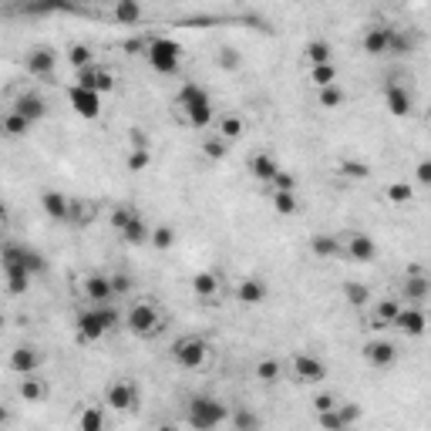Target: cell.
I'll list each match as a JSON object with an SVG mask.
<instances>
[{
  "mask_svg": "<svg viewBox=\"0 0 431 431\" xmlns=\"http://www.w3.org/2000/svg\"><path fill=\"white\" fill-rule=\"evenodd\" d=\"M78 431H105V411L101 408H85L78 414Z\"/></svg>",
  "mask_w": 431,
  "mask_h": 431,
  "instance_id": "cell-31",
  "label": "cell"
},
{
  "mask_svg": "<svg viewBox=\"0 0 431 431\" xmlns=\"http://www.w3.org/2000/svg\"><path fill=\"white\" fill-rule=\"evenodd\" d=\"M233 425H236V431H256L260 428V418L249 411V408H240V411L233 414Z\"/></svg>",
  "mask_w": 431,
  "mask_h": 431,
  "instance_id": "cell-45",
  "label": "cell"
},
{
  "mask_svg": "<svg viewBox=\"0 0 431 431\" xmlns=\"http://www.w3.org/2000/svg\"><path fill=\"white\" fill-rule=\"evenodd\" d=\"M249 172H253L260 182H266V186H270V182L280 175V162H277L273 155H266V152H256V155L249 159Z\"/></svg>",
  "mask_w": 431,
  "mask_h": 431,
  "instance_id": "cell-22",
  "label": "cell"
},
{
  "mask_svg": "<svg viewBox=\"0 0 431 431\" xmlns=\"http://www.w3.org/2000/svg\"><path fill=\"white\" fill-rule=\"evenodd\" d=\"M347 256L354 263H371V260H377V243L367 236V233H354L351 240H347Z\"/></svg>",
  "mask_w": 431,
  "mask_h": 431,
  "instance_id": "cell-19",
  "label": "cell"
},
{
  "mask_svg": "<svg viewBox=\"0 0 431 431\" xmlns=\"http://www.w3.org/2000/svg\"><path fill=\"white\" fill-rule=\"evenodd\" d=\"M246 129V122L240 118V115H223L219 118V129H216V135L219 138H226V142H233V138H240Z\"/></svg>",
  "mask_w": 431,
  "mask_h": 431,
  "instance_id": "cell-27",
  "label": "cell"
},
{
  "mask_svg": "<svg viewBox=\"0 0 431 431\" xmlns=\"http://www.w3.org/2000/svg\"><path fill=\"white\" fill-rule=\"evenodd\" d=\"M179 108L186 112V122L192 125V129H206V125H212V115H216L209 92L203 88V85H196V81H186V85H182V92H179Z\"/></svg>",
  "mask_w": 431,
  "mask_h": 431,
  "instance_id": "cell-1",
  "label": "cell"
},
{
  "mask_svg": "<svg viewBox=\"0 0 431 431\" xmlns=\"http://www.w3.org/2000/svg\"><path fill=\"white\" fill-rule=\"evenodd\" d=\"M226 152H229V142L219 138V135H209L206 142H203V155H206L209 162H223Z\"/></svg>",
  "mask_w": 431,
  "mask_h": 431,
  "instance_id": "cell-34",
  "label": "cell"
},
{
  "mask_svg": "<svg viewBox=\"0 0 431 431\" xmlns=\"http://www.w3.org/2000/svg\"><path fill=\"white\" fill-rule=\"evenodd\" d=\"M68 61H71L75 71H88V68H92V48H88V44H75V48L68 51Z\"/></svg>",
  "mask_w": 431,
  "mask_h": 431,
  "instance_id": "cell-38",
  "label": "cell"
},
{
  "mask_svg": "<svg viewBox=\"0 0 431 431\" xmlns=\"http://www.w3.org/2000/svg\"><path fill=\"white\" fill-rule=\"evenodd\" d=\"M105 334H108V327L101 323L98 310H85V314L78 317V340H81V344H94V340H101Z\"/></svg>",
  "mask_w": 431,
  "mask_h": 431,
  "instance_id": "cell-16",
  "label": "cell"
},
{
  "mask_svg": "<svg viewBox=\"0 0 431 431\" xmlns=\"http://www.w3.org/2000/svg\"><path fill=\"white\" fill-rule=\"evenodd\" d=\"M105 401H108L112 411H131V408H138V384H131V381H115L112 388L105 391Z\"/></svg>",
  "mask_w": 431,
  "mask_h": 431,
  "instance_id": "cell-7",
  "label": "cell"
},
{
  "mask_svg": "<svg viewBox=\"0 0 431 431\" xmlns=\"http://www.w3.org/2000/svg\"><path fill=\"white\" fill-rule=\"evenodd\" d=\"M17 394H20V397H24V401H27V404H38V401H44V394H48V388H44V384H41L38 377L31 374V377H24V381H20Z\"/></svg>",
  "mask_w": 431,
  "mask_h": 431,
  "instance_id": "cell-28",
  "label": "cell"
},
{
  "mask_svg": "<svg viewBox=\"0 0 431 431\" xmlns=\"http://www.w3.org/2000/svg\"><path fill=\"white\" fill-rule=\"evenodd\" d=\"M401 297L408 303H414V307L425 303L431 297V280L425 273H408V277H404V286H401Z\"/></svg>",
  "mask_w": 431,
  "mask_h": 431,
  "instance_id": "cell-18",
  "label": "cell"
},
{
  "mask_svg": "<svg viewBox=\"0 0 431 431\" xmlns=\"http://www.w3.org/2000/svg\"><path fill=\"white\" fill-rule=\"evenodd\" d=\"M414 179H418V186L431 189V159H421V162L414 166Z\"/></svg>",
  "mask_w": 431,
  "mask_h": 431,
  "instance_id": "cell-53",
  "label": "cell"
},
{
  "mask_svg": "<svg viewBox=\"0 0 431 431\" xmlns=\"http://www.w3.org/2000/svg\"><path fill=\"white\" fill-rule=\"evenodd\" d=\"M112 17L122 20V24H138V20H142V3H135V0H122V3H115L112 7Z\"/></svg>",
  "mask_w": 431,
  "mask_h": 431,
  "instance_id": "cell-29",
  "label": "cell"
},
{
  "mask_svg": "<svg viewBox=\"0 0 431 431\" xmlns=\"http://www.w3.org/2000/svg\"><path fill=\"white\" fill-rule=\"evenodd\" d=\"M10 112L24 115V118H27V122L34 125V122H41V118L48 115V101H44L41 94H34V92H24L17 101H14V108H10Z\"/></svg>",
  "mask_w": 431,
  "mask_h": 431,
  "instance_id": "cell-17",
  "label": "cell"
},
{
  "mask_svg": "<svg viewBox=\"0 0 431 431\" xmlns=\"http://www.w3.org/2000/svg\"><path fill=\"white\" fill-rule=\"evenodd\" d=\"M169 354H172V360H175L179 367H186V371H199V367L206 364V357H209V344L203 337H179V340H172Z\"/></svg>",
  "mask_w": 431,
  "mask_h": 431,
  "instance_id": "cell-4",
  "label": "cell"
},
{
  "mask_svg": "<svg viewBox=\"0 0 431 431\" xmlns=\"http://www.w3.org/2000/svg\"><path fill=\"white\" fill-rule=\"evenodd\" d=\"M340 172H344V175H354V179H364V175H367V166H360V162H344Z\"/></svg>",
  "mask_w": 431,
  "mask_h": 431,
  "instance_id": "cell-56",
  "label": "cell"
},
{
  "mask_svg": "<svg viewBox=\"0 0 431 431\" xmlns=\"http://www.w3.org/2000/svg\"><path fill=\"white\" fill-rule=\"evenodd\" d=\"M145 57H149V64L159 75H175L179 64H182V44H175L172 38H155L149 41Z\"/></svg>",
  "mask_w": 431,
  "mask_h": 431,
  "instance_id": "cell-3",
  "label": "cell"
},
{
  "mask_svg": "<svg viewBox=\"0 0 431 431\" xmlns=\"http://www.w3.org/2000/svg\"><path fill=\"white\" fill-rule=\"evenodd\" d=\"M24 263H27V270H31V277H41V273L48 270V260L41 256L38 249H31V246H24Z\"/></svg>",
  "mask_w": 431,
  "mask_h": 431,
  "instance_id": "cell-46",
  "label": "cell"
},
{
  "mask_svg": "<svg viewBox=\"0 0 431 431\" xmlns=\"http://www.w3.org/2000/svg\"><path fill=\"white\" fill-rule=\"evenodd\" d=\"M149 162H152L149 149H131L125 166H129V172H142V169H149Z\"/></svg>",
  "mask_w": 431,
  "mask_h": 431,
  "instance_id": "cell-48",
  "label": "cell"
},
{
  "mask_svg": "<svg viewBox=\"0 0 431 431\" xmlns=\"http://www.w3.org/2000/svg\"><path fill=\"white\" fill-rule=\"evenodd\" d=\"M3 277H7V293L10 297L27 293V286H31V273L27 270H3Z\"/></svg>",
  "mask_w": 431,
  "mask_h": 431,
  "instance_id": "cell-30",
  "label": "cell"
},
{
  "mask_svg": "<svg viewBox=\"0 0 431 431\" xmlns=\"http://www.w3.org/2000/svg\"><path fill=\"white\" fill-rule=\"evenodd\" d=\"M384 105H388V112L394 115V118H408V115H411V92H408V88H404V85H388V88H384Z\"/></svg>",
  "mask_w": 431,
  "mask_h": 431,
  "instance_id": "cell-14",
  "label": "cell"
},
{
  "mask_svg": "<svg viewBox=\"0 0 431 431\" xmlns=\"http://www.w3.org/2000/svg\"><path fill=\"white\" fill-rule=\"evenodd\" d=\"M334 408H337V397H334V394H317V397H314V411L317 414L334 411Z\"/></svg>",
  "mask_w": 431,
  "mask_h": 431,
  "instance_id": "cell-54",
  "label": "cell"
},
{
  "mask_svg": "<svg viewBox=\"0 0 431 431\" xmlns=\"http://www.w3.org/2000/svg\"><path fill=\"white\" fill-rule=\"evenodd\" d=\"M270 189H273V192H297V175H290V172L280 169V175L270 182Z\"/></svg>",
  "mask_w": 431,
  "mask_h": 431,
  "instance_id": "cell-51",
  "label": "cell"
},
{
  "mask_svg": "<svg viewBox=\"0 0 431 431\" xmlns=\"http://www.w3.org/2000/svg\"><path fill=\"white\" fill-rule=\"evenodd\" d=\"M78 88L105 94L115 88V78H112V71H105V68H88V71H78Z\"/></svg>",
  "mask_w": 431,
  "mask_h": 431,
  "instance_id": "cell-15",
  "label": "cell"
},
{
  "mask_svg": "<svg viewBox=\"0 0 431 431\" xmlns=\"http://www.w3.org/2000/svg\"><path fill=\"white\" fill-rule=\"evenodd\" d=\"M303 54H307V61H310L314 68H320V64H330V44H327V41H310Z\"/></svg>",
  "mask_w": 431,
  "mask_h": 431,
  "instance_id": "cell-35",
  "label": "cell"
},
{
  "mask_svg": "<svg viewBox=\"0 0 431 431\" xmlns=\"http://www.w3.org/2000/svg\"><path fill=\"white\" fill-rule=\"evenodd\" d=\"M149 240H152V229L145 226L142 216H135V219L122 229V243H129V246H142V243H149Z\"/></svg>",
  "mask_w": 431,
  "mask_h": 431,
  "instance_id": "cell-25",
  "label": "cell"
},
{
  "mask_svg": "<svg viewBox=\"0 0 431 431\" xmlns=\"http://www.w3.org/2000/svg\"><path fill=\"white\" fill-rule=\"evenodd\" d=\"M108 277H112L115 297H122V293H129L131 290V277H125V273H108Z\"/></svg>",
  "mask_w": 431,
  "mask_h": 431,
  "instance_id": "cell-55",
  "label": "cell"
},
{
  "mask_svg": "<svg viewBox=\"0 0 431 431\" xmlns=\"http://www.w3.org/2000/svg\"><path fill=\"white\" fill-rule=\"evenodd\" d=\"M159 310L152 307V303H131V310H129V330L131 334H138V337H149V334H155L159 330Z\"/></svg>",
  "mask_w": 431,
  "mask_h": 431,
  "instance_id": "cell-5",
  "label": "cell"
},
{
  "mask_svg": "<svg viewBox=\"0 0 431 431\" xmlns=\"http://www.w3.org/2000/svg\"><path fill=\"white\" fill-rule=\"evenodd\" d=\"M337 414H340V421H344V428H354L357 421H360V404H354V401L337 404Z\"/></svg>",
  "mask_w": 431,
  "mask_h": 431,
  "instance_id": "cell-47",
  "label": "cell"
},
{
  "mask_svg": "<svg viewBox=\"0 0 431 431\" xmlns=\"http://www.w3.org/2000/svg\"><path fill=\"white\" fill-rule=\"evenodd\" d=\"M317 425L323 431H347L344 428V421H340V414H337V408L334 411H323V414H317Z\"/></svg>",
  "mask_w": 431,
  "mask_h": 431,
  "instance_id": "cell-50",
  "label": "cell"
},
{
  "mask_svg": "<svg viewBox=\"0 0 431 431\" xmlns=\"http://www.w3.org/2000/svg\"><path fill=\"white\" fill-rule=\"evenodd\" d=\"M391 24H374V27H367L364 31V38H360V48H364V54L371 57H381V54H391Z\"/></svg>",
  "mask_w": 431,
  "mask_h": 431,
  "instance_id": "cell-8",
  "label": "cell"
},
{
  "mask_svg": "<svg viewBox=\"0 0 431 431\" xmlns=\"http://www.w3.org/2000/svg\"><path fill=\"white\" fill-rule=\"evenodd\" d=\"M411 51H414V38L394 27L391 31V54H411Z\"/></svg>",
  "mask_w": 431,
  "mask_h": 431,
  "instance_id": "cell-43",
  "label": "cell"
},
{
  "mask_svg": "<svg viewBox=\"0 0 431 431\" xmlns=\"http://www.w3.org/2000/svg\"><path fill=\"white\" fill-rule=\"evenodd\" d=\"M310 81L317 85V92H320V88H330V85L337 81V68H334V64H320V68H310Z\"/></svg>",
  "mask_w": 431,
  "mask_h": 431,
  "instance_id": "cell-39",
  "label": "cell"
},
{
  "mask_svg": "<svg viewBox=\"0 0 431 431\" xmlns=\"http://www.w3.org/2000/svg\"><path fill=\"white\" fill-rule=\"evenodd\" d=\"M428 129H431V115H428Z\"/></svg>",
  "mask_w": 431,
  "mask_h": 431,
  "instance_id": "cell-59",
  "label": "cell"
},
{
  "mask_svg": "<svg viewBox=\"0 0 431 431\" xmlns=\"http://www.w3.org/2000/svg\"><path fill=\"white\" fill-rule=\"evenodd\" d=\"M41 209H44L54 223H68V219H71V212H75L71 199H68V196H61V192H54V189H44V192H41Z\"/></svg>",
  "mask_w": 431,
  "mask_h": 431,
  "instance_id": "cell-10",
  "label": "cell"
},
{
  "mask_svg": "<svg viewBox=\"0 0 431 431\" xmlns=\"http://www.w3.org/2000/svg\"><path fill=\"white\" fill-rule=\"evenodd\" d=\"M364 360L377 367V371H384V367H391L394 360H397V347H394L391 340H367L364 344Z\"/></svg>",
  "mask_w": 431,
  "mask_h": 431,
  "instance_id": "cell-9",
  "label": "cell"
},
{
  "mask_svg": "<svg viewBox=\"0 0 431 431\" xmlns=\"http://www.w3.org/2000/svg\"><path fill=\"white\" fill-rule=\"evenodd\" d=\"M310 249H314V256H337L344 246H340L334 236H320L317 233V236L310 240Z\"/></svg>",
  "mask_w": 431,
  "mask_h": 431,
  "instance_id": "cell-37",
  "label": "cell"
},
{
  "mask_svg": "<svg viewBox=\"0 0 431 431\" xmlns=\"http://www.w3.org/2000/svg\"><path fill=\"white\" fill-rule=\"evenodd\" d=\"M344 297L351 307H364V303L371 300V290H367V283H357V280H347L344 283Z\"/></svg>",
  "mask_w": 431,
  "mask_h": 431,
  "instance_id": "cell-32",
  "label": "cell"
},
{
  "mask_svg": "<svg viewBox=\"0 0 431 431\" xmlns=\"http://www.w3.org/2000/svg\"><path fill=\"white\" fill-rule=\"evenodd\" d=\"M54 68H57V54L51 48H38V51L27 54V75L48 78V75H54Z\"/></svg>",
  "mask_w": 431,
  "mask_h": 431,
  "instance_id": "cell-20",
  "label": "cell"
},
{
  "mask_svg": "<svg viewBox=\"0 0 431 431\" xmlns=\"http://www.w3.org/2000/svg\"><path fill=\"white\" fill-rule=\"evenodd\" d=\"M81 290H85V297H88L94 307H105V303H112V297H115L112 277H105V273H92Z\"/></svg>",
  "mask_w": 431,
  "mask_h": 431,
  "instance_id": "cell-13",
  "label": "cell"
},
{
  "mask_svg": "<svg viewBox=\"0 0 431 431\" xmlns=\"http://www.w3.org/2000/svg\"><path fill=\"white\" fill-rule=\"evenodd\" d=\"M290 367H293V377H297L300 384H320V381L327 377V364L314 354H297Z\"/></svg>",
  "mask_w": 431,
  "mask_h": 431,
  "instance_id": "cell-6",
  "label": "cell"
},
{
  "mask_svg": "<svg viewBox=\"0 0 431 431\" xmlns=\"http://www.w3.org/2000/svg\"><path fill=\"white\" fill-rule=\"evenodd\" d=\"M273 209L280 212V216H293L300 203H297V192H273Z\"/></svg>",
  "mask_w": 431,
  "mask_h": 431,
  "instance_id": "cell-40",
  "label": "cell"
},
{
  "mask_svg": "<svg viewBox=\"0 0 431 431\" xmlns=\"http://www.w3.org/2000/svg\"><path fill=\"white\" fill-rule=\"evenodd\" d=\"M266 297H270V290H266V283L256 280V277H249V280H243L236 286V300L246 303V307H256V303H263Z\"/></svg>",
  "mask_w": 431,
  "mask_h": 431,
  "instance_id": "cell-23",
  "label": "cell"
},
{
  "mask_svg": "<svg viewBox=\"0 0 431 431\" xmlns=\"http://www.w3.org/2000/svg\"><path fill=\"white\" fill-rule=\"evenodd\" d=\"M394 327H397L401 334H408V337H421V334L428 330V317H425L421 307H401V314H397V320H394Z\"/></svg>",
  "mask_w": 431,
  "mask_h": 431,
  "instance_id": "cell-12",
  "label": "cell"
},
{
  "mask_svg": "<svg viewBox=\"0 0 431 431\" xmlns=\"http://www.w3.org/2000/svg\"><path fill=\"white\" fill-rule=\"evenodd\" d=\"M152 246L155 249H172L175 246V229L172 226H155L152 229Z\"/></svg>",
  "mask_w": 431,
  "mask_h": 431,
  "instance_id": "cell-41",
  "label": "cell"
},
{
  "mask_svg": "<svg viewBox=\"0 0 431 431\" xmlns=\"http://www.w3.org/2000/svg\"><path fill=\"white\" fill-rule=\"evenodd\" d=\"M411 196H414V189L408 186V182H391V186H388V199H391L394 206H404V203H411Z\"/></svg>",
  "mask_w": 431,
  "mask_h": 431,
  "instance_id": "cell-44",
  "label": "cell"
},
{
  "mask_svg": "<svg viewBox=\"0 0 431 431\" xmlns=\"http://www.w3.org/2000/svg\"><path fill=\"white\" fill-rule=\"evenodd\" d=\"M192 293H196L199 300H216V293H219V277H216L212 270H199V273L192 277Z\"/></svg>",
  "mask_w": 431,
  "mask_h": 431,
  "instance_id": "cell-24",
  "label": "cell"
},
{
  "mask_svg": "<svg viewBox=\"0 0 431 431\" xmlns=\"http://www.w3.org/2000/svg\"><path fill=\"white\" fill-rule=\"evenodd\" d=\"M283 374V367H280V360H273V357H263L260 364H256V377H260L263 384H277Z\"/></svg>",
  "mask_w": 431,
  "mask_h": 431,
  "instance_id": "cell-36",
  "label": "cell"
},
{
  "mask_svg": "<svg viewBox=\"0 0 431 431\" xmlns=\"http://www.w3.org/2000/svg\"><path fill=\"white\" fill-rule=\"evenodd\" d=\"M135 216H138L135 209H129V206H118V209H112V216H108V219H112V226H115V229H118V233H122V229H125V226H129L131 219H135Z\"/></svg>",
  "mask_w": 431,
  "mask_h": 431,
  "instance_id": "cell-49",
  "label": "cell"
},
{
  "mask_svg": "<svg viewBox=\"0 0 431 431\" xmlns=\"http://www.w3.org/2000/svg\"><path fill=\"white\" fill-rule=\"evenodd\" d=\"M186 418H189V428L209 431V428H216V425H223L226 418H229V408H226L219 397H209V394H196V397H189Z\"/></svg>",
  "mask_w": 431,
  "mask_h": 431,
  "instance_id": "cell-2",
  "label": "cell"
},
{
  "mask_svg": "<svg viewBox=\"0 0 431 431\" xmlns=\"http://www.w3.org/2000/svg\"><path fill=\"white\" fill-rule=\"evenodd\" d=\"M216 61H219V68H226V71H236V68L243 64V57L236 54L233 48H223V51H219V57H216Z\"/></svg>",
  "mask_w": 431,
  "mask_h": 431,
  "instance_id": "cell-52",
  "label": "cell"
},
{
  "mask_svg": "<svg viewBox=\"0 0 431 431\" xmlns=\"http://www.w3.org/2000/svg\"><path fill=\"white\" fill-rule=\"evenodd\" d=\"M155 431H175V428H172V425H162V428H155Z\"/></svg>",
  "mask_w": 431,
  "mask_h": 431,
  "instance_id": "cell-58",
  "label": "cell"
},
{
  "mask_svg": "<svg viewBox=\"0 0 431 431\" xmlns=\"http://www.w3.org/2000/svg\"><path fill=\"white\" fill-rule=\"evenodd\" d=\"M68 98H71V108H75L81 118H88V122H94L98 115H101V94L88 92V88H71L68 92Z\"/></svg>",
  "mask_w": 431,
  "mask_h": 431,
  "instance_id": "cell-11",
  "label": "cell"
},
{
  "mask_svg": "<svg viewBox=\"0 0 431 431\" xmlns=\"http://www.w3.org/2000/svg\"><path fill=\"white\" fill-rule=\"evenodd\" d=\"M38 367H41V354L34 347H17V351L10 354V371H14V374L31 377Z\"/></svg>",
  "mask_w": 431,
  "mask_h": 431,
  "instance_id": "cell-21",
  "label": "cell"
},
{
  "mask_svg": "<svg viewBox=\"0 0 431 431\" xmlns=\"http://www.w3.org/2000/svg\"><path fill=\"white\" fill-rule=\"evenodd\" d=\"M397 314H401V303L397 300H381L374 310V330H381V327H394V320H397Z\"/></svg>",
  "mask_w": 431,
  "mask_h": 431,
  "instance_id": "cell-26",
  "label": "cell"
},
{
  "mask_svg": "<svg viewBox=\"0 0 431 431\" xmlns=\"http://www.w3.org/2000/svg\"><path fill=\"white\" fill-rule=\"evenodd\" d=\"M317 98H320V108H340L347 94L340 92L337 85H330V88H320V92H317Z\"/></svg>",
  "mask_w": 431,
  "mask_h": 431,
  "instance_id": "cell-42",
  "label": "cell"
},
{
  "mask_svg": "<svg viewBox=\"0 0 431 431\" xmlns=\"http://www.w3.org/2000/svg\"><path fill=\"white\" fill-rule=\"evenodd\" d=\"M129 142H131V149H149V142H145V131H142V129H131L129 131Z\"/></svg>",
  "mask_w": 431,
  "mask_h": 431,
  "instance_id": "cell-57",
  "label": "cell"
},
{
  "mask_svg": "<svg viewBox=\"0 0 431 431\" xmlns=\"http://www.w3.org/2000/svg\"><path fill=\"white\" fill-rule=\"evenodd\" d=\"M31 131V122L17 112H7L3 115V135H10V138H20V135H27Z\"/></svg>",
  "mask_w": 431,
  "mask_h": 431,
  "instance_id": "cell-33",
  "label": "cell"
}]
</instances>
